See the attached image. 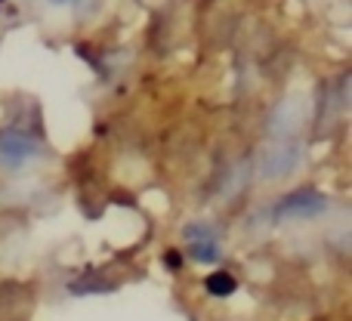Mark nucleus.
I'll use <instances>...</instances> for the list:
<instances>
[{
    "instance_id": "f257e3e1",
    "label": "nucleus",
    "mask_w": 352,
    "mask_h": 321,
    "mask_svg": "<svg viewBox=\"0 0 352 321\" xmlns=\"http://www.w3.org/2000/svg\"><path fill=\"white\" fill-rule=\"evenodd\" d=\"M328 210V198L316 188L291 192L275 204V219H316Z\"/></svg>"
},
{
    "instance_id": "f03ea898",
    "label": "nucleus",
    "mask_w": 352,
    "mask_h": 321,
    "mask_svg": "<svg viewBox=\"0 0 352 321\" xmlns=\"http://www.w3.org/2000/svg\"><path fill=\"white\" fill-rule=\"evenodd\" d=\"M300 161H303V152H300V146H294V142H278V146H272L266 155H263L260 176H263V179H269V182L287 179V176L297 173Z\"/></svg>"
},
{
    "instance_id": "7ed1b4c3",
    "label": "nucleus",
    "mask_w": 352,
    "mask_h": 321,
    "mask_svg": "<svg viewBox=\"0 0 352 321\" xmlns=\"http://www.w3.org/2000/svg\"><path fill=\"white\" fill-rule=\"evenodd\" d=\"M37 155H41V146H37L28 133H19V130H6V133H0V167L19 170L22 164L37 158Z\"/></svg>"
},
{
    "instance_id": "20e7f679",
    "label": "nucleus",
    "mask_w": 352,
    "mask_h": 321,
    "mask_svg": "<svg viewBox=\"0 0 352 321\" xmlns=\"http://www.w3.org/2000/svg\"><path fill=\"white\" fill-rule=\"evenodd\" d=\"M204 291L210 294V297H232V294L238 291V281H235V275L232 272H213V275H207L204 278Z\"/></svg>"
},
{
    "instance_id": "39448f33",
    "label": "nucleus",
    "mask_w": 352,
    "mask_h": 321,
    "mask_svg": "<svg viewBox=\"0 0 352 321\" xmlns=\"http://www.w3.org/2000/svg\"><path fill=\"white\" fill-rule=\"evenodd\" d=\"M115 281H105V278H93V275H87V278H78L68 285V291L74 294V297H87V294H109L115 291Z\"/></svg>"
},
{
    "instance_id": "423d86ee",
    "label": "nucleus",
    "mask_w": 352,
    "mask_h": 321,
    "mask_svg": "<svg viewBox=\"0 0 352 321\" xmlns=\"http://www.w3.org/2000/svg\"><path fill=\"white\" fill-rule=\"evenodd\" d=\"M188 256H192L195 263H217L219 244L217 241H195V244H188Z\"/></svg>"
},
{
    "instance_id": "0eeeda50",
    "label": "nucleus",
    "mask_w": 352,
    "mask_h": 321,
    "mask_svg": "<svg viewBox=\"0 0 352 321\" xmlns=\"http://www.w3.org/2000/svg\"><path fill=\"white\" fill-rule=\"evenodd\" d=\"M182 238H186L188 244H195V241H217V229H213L210 223H188L186 229H182Z\"/></svg>"
},
{
    "instance_id": "6e6552de",
    "label": "nucleus",
    "mask_w": 352,
    "mask_h": 321,
    "mask_svg": "<svg viewBox=\"0 0 352 321\" xmlns=\"http://www.w3.org/2000/svg\"><path fill=\"white\" fill-rule=\"evenodd\" d=\"M164 263H167V266H170V269H179V266H182V256L176 254V250H170V254L164 256Z\"/></svg>"
},
{
    "instance_id": "1a4fd4ad",
    "label": "nucleus",
    "mask_w": 352,
    "mask_h": 321,
    "mask_svg": "<svg viewBox=\"0 0 352 321\" xmlns=\"http://www.w3.org/2000/svg\"><path fill=\"white\" fill-rule=\"evenodd\" d=\"M53 6H65V3H72V0H50Z\"/></svg>"
}]
</instances>
